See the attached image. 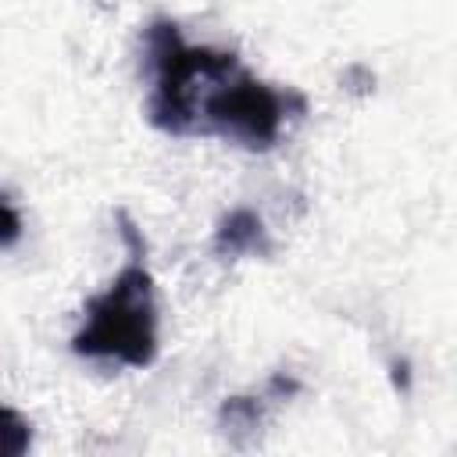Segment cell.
I'll return each instance as SVG.
<instances>
[{
	"mask_svg": "<svg viewBox=\"0 0 457 457\" xmlns=\"http://www.w3.org/2000/svg\"><path fill=\"white\" fill-rule=\"evenodd\" d=\"M214 250H218V253H228V257H239V253H264V250H268V232H264V225H261V218H257L253 211L239 207V211H232V214L221 221L218 236H214Z\"/></svg>",
	"mask_w": 457,
	"mask_h": 457,
	"instance_id": "cell-3",
	"label": "cell"
},
{
	"mask_svg": "<svg viewBox=\"0 0 457 457\" xmlns=\"http://www.w3.org/2000/svg\"><path fill=\"white\" fill-rule=\"evenodd\" d=\"M121 218V239L129 246L125 268L114 282L86 300L82 328L71 336V350L89 361H114L125 368H146L157 357V300L146 268L143 232Z\"/></svg>",
	"mask_w": 457,
	"mask_h": 457,
	"instance_id": "cell-2",
	"label": "cell"
},
{
	"mask_svg": "<svg viewBox=\"0 0 457 457\" xmlns=\"http://www.w3.org/2000/svg\"><path fill=\"white\" fill-rule=\"evenodd\" d=\"M143 64L150 79L146 118L168 136H214L243 150H271L286 125L307 111L296 89L257 79L228 50L186 43L168 18L146 25Z\"/></svg>",
	"mask_w": 457,
	"mask_h": 457,
	"instance_id": "cell-1",
	"label": "cell"
}]
</instances>
